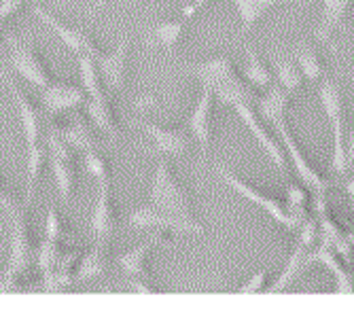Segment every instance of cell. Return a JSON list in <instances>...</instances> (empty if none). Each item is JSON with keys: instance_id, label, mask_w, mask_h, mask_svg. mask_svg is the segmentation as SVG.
Listing matches in <instances>:
<instances>
[{"instance_id": "5bb4252c", "label": "cell", "mask_w": 354, "mask_h": 320, "mask_svg": "<svg viewBox=\"0 0 354 320\" xmlns=\"http://www.w3.org/2000/svg\"><path fill=\"white\" fill-rule=\"evenodd\" d=\"M43 109L49 117H57L62 113L77 111L85 106L87 93L83 87L71 85V83H51L45 89H41Z\"/></svg>"}, {"instance_id": "4fadbf2b", "label": "cell", "mask_w": 354, "mask_h": 320, "mask_svg": "<svg viewBox=\"0 0 354 320\" xmlns=\"http://www.w3.org/2000/svg\"><path fill=\"white\" fill-rule=\"evenodd\" d=\"M234 111L242 119V123L248 127V132L254 136V140L261 144V149L266 151V155L274 162V166L278 168L280 176L286 178V151H284V147L278 140H274L270 136V132H266V127L261 125L259 117L254 115V111H252L250 104H236Z\"/></svg>"}, {"instance_id": "e575fe53", "label": "cell", "mask_w": 354, "mask_h": 320, "mask_svg": "<svg viewBox=\"0 0 354 320\" xmlns=\"http://www.w3.org/2000/svg\"><path fill=\"white\" fill-rule=\"evenodd\" d=\"M266 280H268V267L259 270L257 274H252L244 284L238 286V293H257V291H261L263 286H266Z\"/></svg>"}, {"instance_id": "83f0119b", "label": "cell", "mask_w": 354, "mask_h": 320, "mask_svg": "<svg viewBox=\"0 0 354 320\" xmlns=\"http://www.w3.org/2000/svg\"><path fill=\"white\" fill-rule=\"evenodd\" d=\"M242 73H244V79L257 89H268L274 83L272 73L268 70L263 59L259 57V53H257L254 49H246L244 62H242Z\"/></svg>"}, {"instance_id": "ffe728a7", "label": "cell", "mask_w": 354, "mask_h": 320, "mask_svg": "<svg viewBox=\"0 0 354 320\" xmlns=\"http://www.w3.org/2000/svg\"><path fill=\"white\" fill-rule=\"evenodd\" d=\"M87 106V117L93 121V125L98 127L100 132H104L111 140L119 138V127L115 121V111H113V102L106 93L93 95V98H87L85 102Z\"/></svg>"}, {"instance_id": "f35d334b", "label": "cell", "mask_w": 354, "mask_h": 320, "mask_svg": "<svg viewBox=\"0 0 354 320\" xmlns=\"http://www.w3.org/2000/svg\"><path fill=\"white\" fill-rule=\"evenodd\" d=\"M198 9H200V7H198L196 3L185 5V7H183V17H185V19H191L193 15H196V11H198Z\"/></svg>"}, {"instance_id": "9a60e30c", "label": "cell", "mask_w": 354, "mask_h": 320, "mask_svg": "<svg viewBox=\"0 0 354 320\" xmlns=\"http://www.w3.org/2000/svg\"><path fill=\"white\" fill-rule=\"evenodd\" d=\"M89 227H91L93 240L100 244H109L111 238L115 236L117 216H115V206L111 198V182H98V198H95Z\"/></svg>"}, {"instance_id": "f1b7e54d", "label": "cell", "mask_w": 354, "mask_h": 320, "mask_svg": "<svg viewBox=\"0 0 354 320\" xmlns=\"http://www.w3.org/2000/svg\"><path fill=\"white\" fill-rule=\"evenodd\" d=\"M185 30H187V19H183V21H162V23H157L151 30V35L147 37V41L151 45L164 47V49H174L180 43Z\"/></svg>"}, {"instance_id": "1f68e13d", "label": "cell", "mask_w": 354, "mask_h": 320, "mask_svg": "<svg viewBox=\"0 0 354 320\" xmlns=\"http://www.w3.org/2000/svg\"><path fill=\"white\" fill-rule=\"evenodd\" d=\"M83 162L87 172L98 180V182H111V170L106 166V159L100 155L98 149H89L83 153Z\"/></svg>"}, {"instance_id": "44dd1931", "label": "cell", "mask_w": 354, "mask_h": 320, "mask_svg": "<svg viewBox=\"0 0 354 320\" xmlns=\"http://www.w3.org/2000/svg\"><path fill=\"white\" fill-rule=\"evenodd\" d=\"M109 244H100L95 242L93 248L83 254L79 265H77V274H75V282H87V280H95L106 274L109 270V252H106Z\"/></svg>"}, {"instance_id": "cb8c5ba5", "label": "cell", "mask_w": 354, "mask_h": 320, "mask_svg": "<svg viewBox=\"0 0 354 320\" xmlns=\"http://www.w3.org/2000/svg\"><path fill=\"white\" fill-rule=\"evenodd\" d=\"M270 59H272L274 68H276L278 83L293 95L301 87V83H304V75H301L299 66L295 64V59L288 53H282V51H274L270 55Z\"/></svg>"}, {"instance_id": "6da1fadb", "label": "cell", "mask_w": 354, "mask_h": 320, "mask_svg": "<svg viewBox=\"0 0 354 320\" xmlns=\"http://www.w3.org/2000/svg\"><path fill=\"white\" fill-rule=\"evenodd\" d=\"M183 73L196 77L202 87L212 89L214 98H218L225 106H236V104H257V95L252 91V85L244 83L236 70L234 64L227 55H216L206 62L193 64V66L183 68Z\"/></svg>"}, {"instance_id": "4dcf8cb0", "label": "cell", "mask_w": 354, "mask_h": 320, "mask_svg": "<svg viewBox=\"0 0 354 320\" xmlns=\"http://www.w3.org/2000/svg\"><path fill=\"white\" fill-rule=\"evenodd\" d=\"M306 248H308V246H304L301 242H297V246H295V250H293V254H291V259H288V263L284 265L282 274H280V276L276 278V282L270 286V293H280V291H284L286 286L291 284V282L304 272Z\"/></svg>"}, {"instance_id": "9c48e42d", "label": "cell", "mask_w": 354, "mask_h": 320, "mask_svg": "<svg viewBox=\"0 0 354 320\" xmlns=\"http://www.w3.org/2000/svg\"><path fill=\"white\" fill-rule=\"evenodd\" d=\"M270 125L274 127L276 134L280 136V142H282L284 151L288 153V157H291V164L295 166V172H297L299 180H301L310 191H314V194H320V196H323L325 191H327V187H329V182L308 164V159L304 157V153H301V149L297 147V142H295L291 130H288L286 117H278V119L272 121Z\"/></svg>"}, {"instance_id": "7402d4cb", "label": "cell", "mask_w": 354, "mask_h": 320, "mask_svg": "<svg viewBox=\"0 0 354 320\" xmlns=\"http://www.w3.org/2000/svg\"><path fill=\"white\" fill-rule=\"evenodd\" d=\"M320 3H323V15H320L314 37L320 43H329L331 35L337 30V26L344 19L352 0H320Z\"/></svg>"}, {"instance_id": "8992f818", "label": "cell", "mask_w": 354, "mask_h": 320, "mask_svg": "<svg viewBox=\"0 0 354 320\" xmlns=\"http://www.w3.org/2000/svg\"><path fill=\"white\" fill-rule=\"evenodd\" d=\"M127 225L134 229H153V232H174V234H189V236H200L204 234V225L198 223L193 216L183 218L168 214L164 210H159L151 204H142L132 214L127 216Z\"/></svg>"}, {"instance_id": "603a6c76", "label": "cell", "mask_w": 354, "mask_h": 320, "mask_svg": "<svg viewBox=\"0 0 354 320\" xmlns=\"http://www.w3.org/2000/svg\"><path fill=\"white\" fill-rule=\"evenodd\" d=\"M288 100H291V93H288L280 83H272L268 87V93L257 98V111L259 115L272 123L278 117H286V109H288Z\"/></svg>"}, {"instance_id": "ac0fdd59", "label": "cell", "mask_w": 354, "mask_h": 320, "mask_svg": "<svg viewBox=\"0 0 354 320\" xmlns=\"http://www.w3.org/2000/svg\"><path fill=\"white\" fill-rule=\"evenodd\" d=\"M157 244H166L162 232H157L151 240H145L142 244L134 246L132 250H127L117 257V263L121 267V272L130 278V282L140 280V282H149V274H147V257L149 252L157 246Z\"/></svg>"}, {"instance_id": "277c9868", "label": "cell", "mask_w": 354, "mask_h": 320, "mask_svg": "<svg viewBox=\"0 0 354 320\" xmlns=\"http://www.w3.org/2000/svg\"><path fill=\"white\" fill-rule=\"evenodd\" d=\"M11 218V254L5 270L7 291H19L17 280L28 274L32 259H35V248H32V234L26 208H13L9 212Z\"/></svg>"}, {"instance_id": "52a82bcc", "label": "cell", "mask_w": 354, "mask_h": 320, "mask_svg": "<svg viewBox=\"0 0 354 320\" xmlns=\"http://www.w3.org/2000/svg\"><path fill=\"white\" fill-rule=\"evenodd\" d=\"M214 172H216V176L223 180V185H227L232 191H236L238 196H242L244 200H248L250 204H254V206H259L263 212H268L278 225H282V227H286V229H297V227H301V223L304 220H299V218H295L291 212H288L278 200H274V198H268V196H263L261 191H257V189H252L248 182H244V180H240L234 172H230L227 168H223V166H216L214 168Z\"/></svg>"}, {"instance_id": "836d02e7", "label": "cell", "mask_w": 354, "mask_h": 320, "mask_svg": "<svg viewBox=\"0 0 354 320\" xmlns=\"http://www.w3.org/2000/svg\"><path fill=\"white\" fill-rule=\"evenodd\" d=\"M45 238L49 240H55V242H62L66 238V225H64L62 216L57 214V210L51 206L47 210V229H45Z\"/></svg>"}, {"instance_id": "30bf717a", "label": "cell", "mask_w": 354, "mask_h": 320, "mask_svg": "<svg viewBox=\"0 0 354 320\" xmlns=\"http://www.w3.org/2000/svg\"><path fill=\"white\" fill-rule=\"evenodd\" d=\"M35 15L45 23L49 26V30H53L57 39L66 45L73 53L77 55H93V57H98L102 51L98 47V43L93 41V37L89 35V32L81 30V28H75L66 21H62L57 19L53 13H49L47 9H43L41 5H35Z\"/></svg>"}, {"instance_id": "f546056e", "label": "cell", "mask_w": 354, "mask_h": 320, "mask_svg": "<svg viewBox=\"0 0 354 320\" xmlns=\"http://www.w3.org/2000/svg\"><path fill=\"white\" fill-rule=\"evenodd\" d=\"M77 62H79V75H81V83H83L87 98L104 93L102 83H100L98 59H95L93 55H77Z\"/></svg>"}, {"instance_id": "3957f363", "label": "cell", "mask_w": 354, "mask_h": 320, "mask_svg": "<svg viewBox=\"0 0 354 320\" xmlns=\"http://www.w3.org/2000/svg\"><path fill=\"white\" fill-rule=\"evenodd\" d=\"M318 100L323 106L331 132H333V157H331V174L335 176H346L348 174V164H346V134H344V98L339 85L323 77L318 87Z\"/></svg>"}, {"instance_id": "484cf974", "label": "cell", "mask_w": 354, "mask_h": 320, "mask_svg": "<svg viewBox=\"0 0 354 320\" xmlns=\"http://www.w3.org/2000/svg\"><path fill=\"white\" fill-rule=\"evenodd\" d=\"M47 144H28V168H26V206L32 204L37 194V185L43 172V164L47 159Z\"/></svg>"}, {"instance_id": "7c38bea8", "label": "cell", "mask_w": 354, "mask_h": 320, "mask_svg": "<svg viewBox=\"0 0 354 320\" xmlns=\"http://www.w3.org/2000/svg\"><path fill=\"white\" fill-rule=\"evenodd\" d=\"M130 35H123L119 45L111 53H100L98 57V68L102 75V81L109 89V93H117L125 87L127 81V55H130Z\"/></svg>"}, {"instance_id": "4316f807", "label": "cell", "mask_w": 354, "mask_h": 320, "mask_svg": "<svg viewBox=\"0 0 354 320\" xmlns=\"http://www.w3.org/2000/svg\"><path fill=\"white\" fill-rule=\"evenodd\" d=\"M238 15H240V21H242V30L244 32H250V28L259 21L268 9L276 7V5H282V3H291V0H232Z\"/></svg>"}, {"instance_id": "74e56055", "label": "cell", "mask_w": 354, "mask_h": 320, "mask_svg": "<svg viewBox=\"0 0 354 320\" xmlns=\"http://www.w3.org/2000/svg\"><path fill=\"white\" fill-rule=\"evenodd\" d=\"M346 164L348 172L354 174V130L346 134Z\"/></svg>"}, {"instance_id": "d6986e66", "label": "cell", "mask_w": 354, "mask_h": 320, "mask_svg": "<svg viewBox=\"0 0 354 320\" xmlns=\"http://www.w3.org/2000/svg\"><path fill=\"white\" fill-rule=\"evenodd\" d=\"M95 130L98 127L93 125L91 119H85L81 113H73L71 121L66 125H62V134L71 142L73 149L77 151H89V149H98V138H95Z\"/></svg>"}, {"instance_id": "d590c367", "label": "cell", "mask_w": 354, "mask_h": 320, "mask_svg": "<svg viewBox=\"0 0 354 320\" xmlns=\"http://www.w3.org/2000/svg\"><path fill=\"white\" fill-rule=\"evenodd\" d=\"M0 206H3L7 212H11L13 208H17V202H15L13 194L9 191V187H7V182L3 178H0Z\"/></svg>"}, {"instance_id": "5b68a950", "label": "cell", "mask_w": 354, "mask_h": 320, "mask_svg": "<svg viewBox=\"0 0 354 320\" xmlns=\"http://www.w3.org/2000/svg\"><path fill=\"white\" fill-rule=\"evenodd\" d=\"M45 144H47V155H49V164H51L53 178H55L57 194L64 202H68L73 198L75 180H77L75 149L71 147V142L66 138H64L62 127L53 121L47 125Z\"/></svg>"}, {"instance_id": "ba28073f", "label": "cell", "mask_w": 354, "mask_h": 320, "mask_svg": "<svg viewBox=\"0 0 354 320\" xmlns=\"http://www.w3.org/2000/svg\"><path fill=\"white\" fill-rule=\"evenodd\" d=\"M9 57L13 70L19 73L28 83L37 85L39 89H45L47 85L53 83L45 57L28 39L9 37Z\"/></svg>"}, {"instance_id": "8d00e7d4", "label": "cell", "mask_w": 354, "mask_h": 320, "mask_svg": "<svg viewBox=\"0 0 354 320\" xmlns=\"http://www.w3.org/2000/svg\"><path fill=\"white\" fill-rule=\"evenodd\" d=\"M24 0H0V23L5 19H9L19 7H21Z\"/></svg>"}, {"instance_id": "8fae6325", "label": "cell", "mask_w": 354, "mask_h": 320, "mask_svg": "<svg viewBox=\"0 0 354 320\" xmlns=\"http://www.w3.org/2000/svg\"><path fill=\"white\" fill-rule=\"evenodd\" d=\"M0 75H3V81L7 85V89L11 91L13 95V102L17 104V111H19V117H21V127H24V136H26V142L28 144H37L41 142L43 138V117H41V111L35 106L28 98V93L15 83V79L9 75V70L5 66H0Z\"/></svg>"}, {"instance_id": "7a4b0ae2", "label": "cell", "mask_w": 354, "mask_h": 320, "mask_svg": "<svg viewBox=\"0 0 354 320\" xmlns=\"http://www.w3.org/2000/svg\"><path fill=\"white\" fill-rule=\"evenodd\" d=\"M149 204L174 216H191V200L180 182L174 178L166 155H157V166L149 189Z\"/></svg>"}, {"instance_id": "d4e9b609", "label": "cell", "mask_w": 354, "mask_h": 320, "mask_svg": "<svg viewBox=\"0 0 354 320\" xmlns=\"http://www.w3.org/2000/svg\"><path fill=\"white\" fill-rule=\"evenodd\" d=\"M288 55L295 59V64L299 66L306 81L318 83L320 79L325 77V68H323V64H320V57H318V53H316V49L312 45L297 43L291 51H288Z\"/></svg>"}, {"instance_id": "d6a6232c", "label": "cell", "mask_w": 354, "mask_h": 320, "mask_svg": "<svg viewBox=\"0 0 354 320\" xmlns=\"http://www.w3.org/2000/svg\"><path fill=\"white\" fill-rule=\"evenodd\" d=\"M286 210L291 212L295 218L304 220V206H306V194H304V189L297 187V185H288L286 187Z\"/></svg>"}, {"instance_id": "2e32d148", "label": "cell", "mask_w": 354, "mask_h": 320, "mask_svg": "<svg viewBox=\"0 0 354 320\" xmlns=\"http://www.w3.org/2000/svg\"><path fill=\"white\" fill-rule=\"evenodd\" d=\"M140 130L153 140L155 153L157 155H166V157H180L191 149V136L185 130H176V127H162L157 123L149 121H136Z\"/></svg>"}, {"instance_id": "e0dca14e", "label": "cell", "mask_w": 354, "mask_h": 320, "mask_svg": "<svg viewBox=\"0 0 354 320\" xmlns=\"http://www.w3.org/2000/svg\"><path fill=\"white\" fill-rule=\"evenodd\" d=\"M212 100H214L212 89L202 87L200 100L189 115V132L202 147L204 155L210 153V142H212Z\"/></svg>"}, {"instance_id": "ab89813d", "label": "cell", "mask_w": 354, "mask_h": 320, "mask_svg": "<svg viewBox=\"0 0 354 320\" xmlns=\"http://www.w3.org/2000/svg\"><path fill=\"white\" fill-rule=\"evenodd\" d=\"M193 3H196L198 7H202V5H206V3H208V0H193Z\"/></svg>"}]
</instances>
